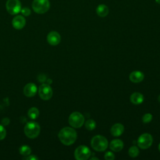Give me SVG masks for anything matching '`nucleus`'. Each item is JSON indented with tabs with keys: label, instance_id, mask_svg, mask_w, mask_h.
<instances>
[{
	"label": "nucleus",
	"instance_id": "obj_15",
	"mask_svg": "<svg viewBox=\"0 0 160 160\" xmlns=\"http://www.w3.org/2000/svg\"><path fill=\"white\" fill-rule=\"evenodd\" d=\"M124 126L121 123L114 124L111 128V133L114 136H119L124 132Z\"/></svg>",
	"mask_w": 160,
	"mask_h": 160
},
{
	"label": "nucleus",
	"instance_id": "obj_13",
	"mask_svg": "<svg viewBox=\"0 0 160 160\" xmlns=\"http://www.w3.org/2000/svg\"><path fill=\"white\" fill-rule=\"evenodd\" d=\"M144 74L139 71H134L131 72L129 74V79L131 82L134 83H138L141 82L144 79Z\"/></svg>",
	"mask_w": 160,
	"mask_h": 160
},
{
	"label": "nucleus",
	"instance_id": "obj_8",
	"mask_svg": "<svg viewBox=\"0 0 160 160\" xmlns=\"http://www.w3.org/2000/svg\"><path fill=\"white\" fill-rule=\"evenodd\" d=\"M7 11L11 15H15L21 12V4L19 0H8L6 4Z\"/></svg>",
	"mask_w": 160,
	"mask_h": 160
},
{
	"label": "nucleus",
	"instance_id": "obj_21",
	"mask_svg": "<svg viewBox=\"0 0 160 160\" xmlns=\"http://www.w3.org/2000/svg\"><path fill=\"white\" fill-rule=\"evenodd\" d=\"M19 152L22 156H29L31 152V149L28 146L23 145L20 147Z\"/></svg>",
	"mask_w": 160,
	"mask_h": 160
},
{
	"label": "nucleus",
	"instance_id": "obj_2",
	"mask_svg": "<svg viewBox=\"0 0 160 160\" xmlns=\"http://www.w3.org/2000/svg\"><path fill=\"white\" fill-rule=\"evenodd\" d=\"M91 145L95 151L101 152L107 149L108 146V141L105 137L101 135H96L92 138Z\"/></svg>",
	"mask_w": 160,
	"mask_h": 160
},
{
	"label": "nucleus",
	"instance_id": "obj_28",
	"mask_svg": "<svg viewBox=\"0 0 160 160\" xmlns=\"http://www.w3.org/2000/svg\"><path fill=\"white\" fill-rule=\"evenodd\" d=\"M38 79H39V82H44V81H46V77L44 75H43V74H42V75L41 74V75H39V78H38Z\"/></svg>",
	"mask_w": 160,
	"mask_h": 160
},
{
	"label": "nucleus",
	"instance_id": "obj_31",
	"mask_svg": "<svg viewBox=\"0 0 160 160\" xmlns=\"http://www.w3.org/2000/svg\"><path fill=\"white\" fill-rule=\"evenodd\" d=\"M155 1H156V2L157 3L160 4V0H155Z\"/></svg>",
	"mask_w": 160,
	"mask_h": 160
},
{
	"label": "nucleus",
	"instance_id": "obj_1",
	"mask_svg": "<svg viewBox=\"0 0 160 160\" xmlns=\"http://www.w3.org/2000/svg\"><path fill=\"white\" fill-rule=\"evenodd\" d=\"M58 138L63 144L69 146L76 141L77 139V132L75 129L72 128L65 127L59 131Z\"/></svg>",
	"mask_w": 160,
	"mask_h": 160
},
{
	"label": "nucleus",
	"instance_id": "obj_29",
	"mask_svg": "<svg viewBox=\"0 0 160 160\" xmlns=\"http://www.w3.org/2000/svg\"><path fill=\"white\" fill-rule=\"evenodd\" d=\"M93 159L98 160V159H99V158H95V157H92V158H91V160H93Z\"/></svg>",
	"mask_w": 160,
	"mask_h": 160
},
{
	"label": "nucleus",
	"instance_id": "obj_17",
	"mask_svg": "<svg viewBox=\"0 0 160 160\" xmlns=\"http://www.w3.org/2000/svg\"><path fill=\"white\" fill-rule=\"evenodd\" d=\"M96 13L99 16L104 18L108 14L109 9L104 4H99L96 8Z\"/></svg>",
	"mask_w": 160,
	"mask_h": 160
},
{
	"label": "nucleus",
	"instance_id": "obj_27",
	"mask_svg": "<svg viewBox=\"0 0 160 160\" xmlns=\"http://www.w3.org/2000/svg\"><path fill=\"white\" fill-rule=\"evenodd\" d=\"M24 159H28V160H38V158L37 156H36L35 155H31V156H29L28 157L25 158Z\"/></svg>",
	"mask_w": 160,
	"mask_h": 160
},
{
	"label": "nucleus",
	"instance_id": "obj_14",
	"mask_svg": "<svg viewBox=\"0 0 160 160\" xmlns=\"http://www.w3.org/2000/svg\"><path fill=\"white\" fill-rule=\"evenodd\" d=\"M124 147V143L121 139H115L111 141L109 144L110 149L115 152L120 151Z\"/></svg>",
	"mask_w": 160,
	"mask_h": 160
},
{
	"label": "nucleus",
	"instance_id": "obj_6",
	"mask_svg": "<svg viewBox=\"0 0 160 160\" xmlns=\"http://www.w3.org/2000/svg\"><path fill=\"white\" fill-rule=\"evenodd\" d=\"M91 154V150L84 145L79 146L74 151V157L77 160H86L89 158Z\"/></svg>",
	"mask_w": 160,
	"mask_h": 160
},
{
	"label": "nucleus",
	"instance_id": "obj_12",
	"mask_svg": "<svg viewBox=\"0 0 160 160\" xmlns=\"http://www.w3.org/2000/svg\"><path fill=\"white\" fill-rule=\"evenodd\" d=\"M37 87L32 82L27 84L23 89L24 94L27 97H33L37 92Z\"/></svg>",
	"mask_w": 160,
	"mask_h": 160
},
{
	"label": "nucleus",
	"instance_id": "obj_18",
	"mask_svg": "<svg viewBox=\"0 0 160 160\" xmlns=\"http://www.w3.org/2000/svg\"><path fill=\"white\" fill-rule=\"evenodd\" d=\"M28 114V116L31 119H35L39 116V110L38 108H36L35 107H32L29 109Z\"/></svg>",
	"mask_w": 160,
	"mask_h": 160
},
{
	"label": "nucleus",
	"instance_id": "obj_23",
	"mask_svg": "<svg viewBox=\"0 0 160 160\" xmlns=\"http://www.w3.org/2000/svg\"><path fill=\"white\" fill-rule=\"evenodd\" d=\"M6 136V131L3 125L0 124V141L5 138Z\"/></svg>",
	"mask_w": 160,
	"mask_h": 160
},
{
	"label": "nucleus",
	"instance_id": "obj_10",
	"mask_svg": "<svg viewBox=\"0 0 160 160\" xmlns=\"http://www.w3.org/2000/svg\"><path fill=\"white\" fill-rule=\"evenodd\" d=\"M47 41L50 45L56 46L61 41V36L56 31H51L47 36Z\"/></svg>",
	"mask_w": 160,
	"mask_h": 160
},
{
	"label": "nucleus",
	"instance_id": "obj_4",
	"mask_svg": "<svg viewBox=\"0 0 160 160\" xmlns=\"http://www.w3.org/2000/svg\"><path fill=\"white\" fill-rule=\"evenodd\" d=\"M32 8L35 12L44 14L49 10L50 3L49 0H34L32 3Z\"/></svg>",
	"mask_w": 160,
	"mask_h": 160
},
{
	"label": "nucleus",
	"instance_id": "obj_20",
	"mask_svg": "<svg viewBox=\"0 0 160 160\" xmlns=\"http://www.w3.org/2000/svg\"><path fill=\"white\" fill-rule=\"evenodd\" d=\"M139 149L136 146H132L129 149L128 154H129V156H131V158H136V157H137L139 155Z\"/></svg>",
	"mask_w": 160,
	"mask_h": 160
},
{
	"label": "nucleus",
	"instance_id": "obj_26",
	"mask_svg": "<svg viewBox=\"0 0 160 160\" xmlns=\"http://www.w3.org/2000/svg\"><path fill=\"white\" fill-rule=\"evenodd\" d=\"M9 122H10L9 119L8 118H5L2 119V121H1V124H2V125H3V126H7V125L9 124Z\"/></svg>",
	"mask_w": 160,
	"mask_h": 160
},
{
	"label": "nucleus",
	"instance_id": "obj_16",
	"mask_svg": "<svg viewBox=\"0 0 160 160\" xmlns=\"http://www.w3.org/2000/svg\"><path fill=\"white\" fill-rule=\"evenodd\" d=\"M130 101L134 104H140L144 101V96L141 93L135 92L131 95Z\"/></svg>",
	"mask_w": 160,
	"mask_h": 160
},
{
	"label": "nucleus",
	"instance_id": "obj_24",
	"mask_svg": "<svg viewBox=\"0 0 160 160\" xmlns=\"http://www.w3.org/2000/svg\"><path fill=\"white\" fill-rule=\"evenodd\" d=\"M104 158L106 160H114L115 159V156L113 152L111 151H108L104 155Z\"/></svg>",
	"mask_w": 160,
	"mask_h": 160
},
{
	"label": "nucleus",
	"instance_id": "obj_25",
	"mask_svg": "<svg viewBox=\"0 0 160 160\" xmlns=\"http://www.w3.org/2000/svg\"><path fill=\"white\" fill-rule=\"evenodd\" d=\"M21 12L22 14L25 16H28L31 14V10L28 8H23L22 9H21Z\"/></svg>",
	"mask_w": 160,
	"mask_h": 160
},
{
	"label": "nucleus",
	"instance_id": "obj_7",
	"mask_svg": "<svg viewBox=\"0 0 160 160\" xmlns=\"http://www.w3.org/2000/svg\"><path fill=\"white\" fill-rule=\"evenodd\" d=\"M137 143L138 146L142 149L149 148L152 143V137L149 133H144L138 138Z\"/></svg>",
	"mask_w": 160,
	"mask_h": 160
},
{
	"label": "nucleus",
	"instance_id": "obj_5",
	"mask_svg": "<svg viewBox=\"0 0 160 160\" xmlns=\"http://www.w3.org/2000/svg\"><path fill=\"white\" fill-rule=\"evenodd\" d=\"M69 124L74 128H81L84 122V118L79 112H73L71 113L68 119Z\"/></svg>",
	"mask_w": 160,
	"mask_h": 160
},
{
	"label": "nucleus",
	"instance_id": "obj_30",
	"mask_svg": "<svg viewBox=\"0 0 160 160\" xmlns=\"http://www.w3.org/2000/svg\"><path fill=\"white\" fill-rule=\"evenodd\" d=\"M158 101L160 102V94L158 96Z\"/></svg>",
	"mask_w": 160,
	"mask_h": 160
},
{
	"label": "nucleus",
	"instance_id": "obj_19",
	"mask_svg": "<svg viewBox=\"0 0 160 160\" xmlns=\"http://www.w3.org/2000/svg\"><path fill=\"white\" fill-rule=\"evenodd\" d=\"M96 123L95 121L92 119H88L85 122V127L89 131L94 130L96 128Z\"/></svg>",
	"mask_w": 160,
	"mask_h": 160
},
{
	"label": "nucleus",
	"instance_id": "obj_9",
	"mask_svg": "<svg viewBox=\"0 0 160 160\" xmlns=\"http://www.w3.org/2000/svg\"><path fill=\"white\" fill-rule=\"evenodd\" d=\"M38 93L39 97L42 100L47 101L51 98L52 96V89L49 84L48 83H43L40 85L38 89Z\"/></svg>",
	"mask_w": 160,
	"mask_h": 160
},
{
	"label": "nucleus",
	"instance_id": "obj_22",
	"mask_svg": "<svg viewBox=\"0 0 160 160\" xmlns=\"http://www.w3.org/2000/svg\"><path fill=\"white\" fill-rule=\"evenodd\" d=\"M152 119V116L151 113H146L142 118V121L144 123H148L151 121Z\"/></svg>",
	"mask_w": 160,
	"mask_h": 160
},
{
	"label": "nucleus",
	"instance_id": "obj_3",
	"mask_svg": "<svg viewBox=\"0 0 160 160\" xmlns=\"http://www.w3.org/2000/svg\"><path fill=\"white\" fill-rule=\"evenodd\" d=\"M40 126L36 122L31 121L28 122L24 128L25 135L31 139H34L38 136L40 133Z\"/></svg>",
	"mask_w": 160,
	"mask_h": 160
},
{
	"label": "nucleus",
	"instance_id": "obj_32",
	"mask_svg": "<svg viewBox=\"0 0 160 160\" xmlns=\"http://www.w3.org/2000/svg\"><path fill=\"white\" fill-rule=\"evenodd\" d=\"M158 149H159V151H160V143L159 144V146H158Z\"/></svg>",
	"mask_w": 160,
	"mask_h": 160
},
{
	"label": "nucleus",
	"instance_id": "obj_11",
	"mask_svg": "<svg viewBox=\"0 0 160 160\" xmlns=\"http://www.w3.org/2000/svg\"><path fill=\"white\" fill-rule=\"evenodd\" d=\"M12 24L14 28L16 29H21L26 25V19L22 16L18 15L12 19Z\"/></svg>",
	"mask_w": 160,
	"mask_h": 160
}]
</instances>
